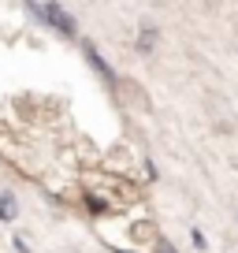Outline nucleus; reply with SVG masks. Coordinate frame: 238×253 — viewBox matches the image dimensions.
Listing matches in <instances>:
<instances>
[{
  "mask_svg": "<svg viewBox=\"0 0 238 253\" xmlns=\"http://www.w3.org/2000/svg\"><path fill=\"white\" fill-rule=\"evenodd\" d=\"M119 253H127V250H119Z\"/></svg>",
  "mask_w": 238,
  "mask_h": 253,
  "instance_id": "39448f33",
  "label": "nucleus"
},
{
  "mask_svg": "<svg viewBox=\"0 0 238 253\" xmlns=\"http://www.w3.org/2000/svg\"><path fill=\"white\" fill-rule=\"evenodd\" d=\"M86 52H89V60H93V67H97V71H101V75H104V79H108V82H112V71H108V63H104V60H101V56H97V48H86Z\"/></svg>",
  "mask_w": 238,
  "mask_h": 253,
  "instance_id": "f03ea898",
  "label": "nucleus"
},
{
  "mask_svg": "<svg viewBox=\"0 0 238 253\" xmlns=\"http://www.w3.org/2000/svg\"><path fill=\"white\" fill-rule=\"evenodd\" d=\"M34 15L48 19V23H52L56 30H64V34H75V23H71V15H67L64 8H56V4H38V8H34Z\"/></svg>",
  "mask_w": 238,
  "mask_h": 253,
  "instance_id": "f257e3e1",
  "label": "nucleus"
},
{
  "mask_svg": "<svg viewBox=\"0 0 238 253\" xmlns=\"http://www.w3.org/2000/svg\"><path fill=\"white\" fill-rule=\"evenodd\" d=\"M157 253H175V250H171L167 242H160V246H157Z\"/></svg>",
  "mask_w": 238,
  "mask_h": 253,
  "instance_id": "20e7f679",
  "label": "nucleus"
},
{
  "mask_svg": "<svg viewBox=\"0 0 238 253\" xmlns=\"http://www.w3.org/2000/svg\"><path fill=\"white\" fill-rule=\"evenodd\" d=\"M0 216H4V220H11V216H15V201H11L8 194L0 198Z\"/></svg>",
  "mask_w": 238,
  "mask_h": 253,
  "instance_id": "7ed1b4c3",
  "label": "nucleus"
}]
</instances>
